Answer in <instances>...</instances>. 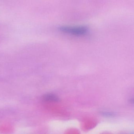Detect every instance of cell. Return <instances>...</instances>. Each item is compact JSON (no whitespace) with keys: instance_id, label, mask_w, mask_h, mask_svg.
<instances>
[{"instance_id":"4","label":"cell","mask_w":134,"mask_h":134,"mask_svg":"<svg viewBox=\"0 0 134 134\" xmlns=\"http://www.w3.org/2000/svg\"><path fill=\"white\" fill-rule=\"evenodd\" d=\"M129 101L130 104H134V98L130 99V100H129Z\"/></svg>"},{"instance_id":"2","label":"cell","mask_w":134,"mask_h":134,"mask_svg":"<svg viewBox=\"0 0 134 134\" xmlns=\"http://www.w3.org/2000/svg\"><path fill=\"white\" fill-rule=\"evenodd\" d=\"M42 100L46 102H58L60 101V98L57 95L53 93H47L43 95Z\"/></svg>"},{"instance_id":"1","label":"cell","mask_w":134,"mask_h":134,"mask_svg":"<svg viewBox=\"0 0 134 134\" xmlns=\"http://www.w3.org/2000/svg\"><path fill=\"white\" fill-rule=\"evenodd\" d=\"M59 30L62 32L71 35L82 36L87 34L89 28L85 25H63L59 27Z\"/></svg>"},{"instance_id":"3","label":"cell","mask_w":134,"mask_h":134,"mask_svg":"<svg viewBox=\"0 0 134 134\" xmlns=\"http://www.w3.org/2000/svg\"><path fill=\"white\" fill-rule=\"evenodd\" d=\"M100 114L102 116L105 118H114L116 116L115 112L109 111H101L100 112Z\"/></svg>"},{"instance_id":"5","label":"cell","mask_w":134,"mask_h":134,"mask_svg":"<svg viewBox=\"0 0 134 134\" xmlns=\"http://www.w3.org/2000/svg\"><path fill=\"white\" fill-rule=\"evenodd\" d=\"M134 134V133H132V134Z\"/></svg>"}]
</instances>
